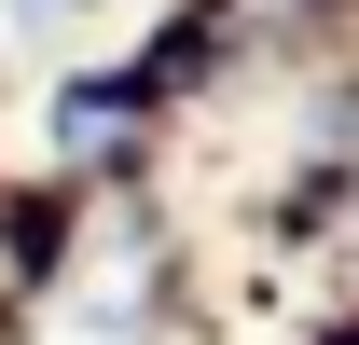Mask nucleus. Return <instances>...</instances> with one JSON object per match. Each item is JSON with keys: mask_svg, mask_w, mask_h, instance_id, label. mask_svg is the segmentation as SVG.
<instances>
[]
</instances>
